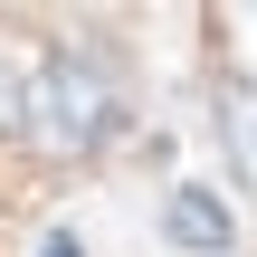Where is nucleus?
Returning <instances> with one entry per match:
<instances>
[{
    "label": "nucleus",
    "instance_id": "obj_1",
    "mask_svg": "<svg viewBox=\"0 0 257 257\" xmlns=\"http://www.w3.org/2000/svg\"><path fill=\"white\" fill-rule=\"evenodd\" d=\"M124 114V86L105 57L57 48V57H0V134L38 153H95Z\"/></svg>",
    "mask_w": 257,
    "mask_h": 257
},
{
    "label": "nucleus",
    "instance_id": "obj_2",
    "mask_svg": "<svg viewBox=\"0 0 257 257\" xmlns=\"http://www.w3.org/2000/svg\"><path fill=\"white\" fill-rule=\"evenodd\" d=\"M172 238L200 248V257H219V248H229V210H219L210 191H172Z\"/></svg>",
    "mask_w": 257,
    "mask_h": 257
},
{
    "label": "nucleus",
    "instance_id": "obj_3",
    "mask_svg": "<svg viewBox=\"0 0 257 257\" xmlns=\"http://www.w3.org/2000/svg\"><path fill=\"white\" fill-rule=\"evenodd\" d=\"M219 143H229V162L257 191V86H219Z\"/></svg>",
    "mask_w": 257,
    "mask_h": 257
}]
</instances>
